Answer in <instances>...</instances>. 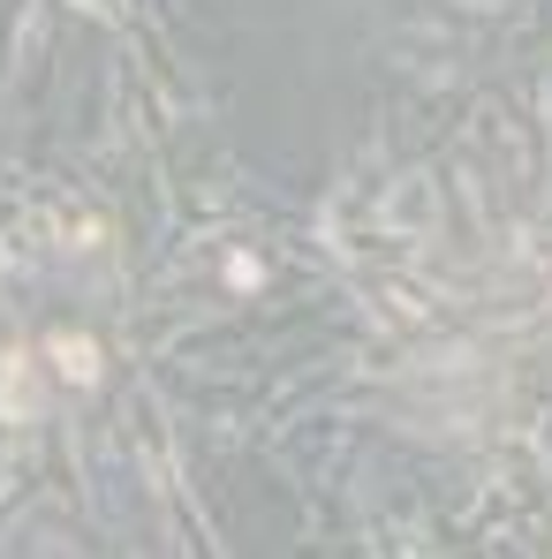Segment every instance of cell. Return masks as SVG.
Masks as SVG:
<instances>
[{
    "label": "cell",
    "mask_w": 552,
    "mask_h": 559,
    "mask_svg": "<svg viewBox=\"0 0 552 559\" xmlns=\"http://www.w3.org/2000/svg\"><path fill=\"white\" fill-rule=\"evenodd\" d=\"M46 416V393L31 371V348H8L0 356V424H38Z\"/></svg>",
    "instance_id": "1"
},
{
    "label": "cell",
    "mask_w": 552,
    "mask_h": 559,
    "mask_svg": "<svg viewBox=\"0 0 552 559\" xmlns=\"http://www.w3.org/2000/svg\"><path fill=\"white\" fill-rule=\"evenodd\" d=\"M69 8H84V15H129V0H69Z\"/></svg>",
    "instance_id": "4"
},
{
    "label": "cell",
    "mask_w": 552,
    "mask_h": 559,
    "mask_svg": "<svg viewBox=\"0 0 552 559\" xmlns=\"http://www.w3.org/2000/svg\"><path fill=\"white\" fill-rule=\"evenodd\" d=\"M258 280H266V265H258L250 250H235V258H227V287H258Z\"/></svg>",
    "instance_id": "3"
},
{
    "label": "cell",
    "mask_w": 552,
    "mask_h": 559,
    "mask_svg": "<svg viewBox=\"0 0 552 559\" xmlns=\"http://www.w3.org/2000/svg\"><path fill=\"white\" fill-rule=\"evenodd\" d=\"M38 356L54 364L61 385H98V378H106V348H98L92 333H69V325H61V333H46V348H38Z\"/></svg>",
    "instance_id": "2"
}]
</instances>
